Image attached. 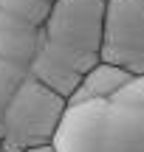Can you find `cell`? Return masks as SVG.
I'll return each mask as SVG.
<instances>
[{
	"label": "cell",
	"instance_id": "6da1fadb",
	"mask_svg": "<svg viewBox=\"0 0 144 152\" xmlns=\"http://www.w3.org/2000/svg\"><path fill=\"white\" fill-rule=\"evenodd\" d=\"M102 20L105 3L99 0H57L40 26V48L28 73L68 99L102 62Z\"/></svg>",
	"mask_w": 144,
	"mask_h": 152
},
{
	"label": "cell",
	"instance_id": "7a4b0ae2",
	"mask_svg": "<svg viewBox=\"0 0 144 152\" xmlns=\"http://www.w3.org/2000/svg\"><path fill=\"white\" fill-rule=\"evenodd\" d=\"M57 152H144V79L102 102L68 104L54 135Z\"/></svg>",
	"mask_w": 144,
	"mask_h": 152
},
{
	"label": "cell",
	"instance_id": "3957f363",
	"mask_svg": "<svg viewBox=\"0 0 144 152\" xmlns=\"http://www.w3.org/2000/svg\"><path fill=\"white\" fill-rule=\"evenodd\" d=\"M68 110V99L37 82L31 73L20 82L0 121L3 152H26L51 144Z\"/></svg>",
	"mask_w": 144,
	"mask_h": 152
},
{
	"label": "cell",
	"instance_id": "277c9868",
	"mask_svg": "<svg viewBox=\"0 0 144 152\" xmlns=\"http://www.w3.org/2000/svg\"><path fill=\"white\" fill-rule=\"evenodd\" d=\"M102 62L144 79V0H107L102 20Z\"/></svg>",
	"mask_w": 144,
	"mask_h": 152
},
{
	"label": "cell",
	"instance_id": "5b68a950",
	"mask_svg": "<svg viewBox=\"0 0 144 152\" xmlns=\"http://www.w3.org/2000/svg\"><path fill=\"white\" fill-rule=\"evenodd\" d=\"M40 48V26L0 11V59L11 65L28 68Z\"/></svg>",
	"mask_w": 144,
	"mask_h": 152
},
{
	"label": "cell",
	"instance_id": "8992f818",
	"mask_svg": "<svg viewBox=\"0 0 144 152\" xmlns=\"http://www.w3.org/2000/svg\"><path fill=\"white\" fill-rule=\"evenodd\" d=\"M130 82H133V76L124 71V68L99 62L96 68H90V71L79 79L76 90L68 96V104H85V102H102V99H110L113 93H119L122 87H127Z\"/></svg>",
	"mask_w": 144,
	"mask_h": 152
},
{
	"label": "cell",
	"instance_id": "52a82bcc",
	"mask_svg": "<svg viewBox=\"0 0 144 152\" xmlns=\"http://www.w3.org/2000/svg\"><path fill=\"white\" fill-rule=\"evenodd\" d=\"M54 3L57 0H0V11H9L31 26H43Z\"/></svg>",
	"mask_w": 144,
	"mask_h": 152
},
{
	"label": "cell",
	"instance_id": "ba28073f",
	"mask_svg": "<svg viewBox=\"0 0 144 152\" xmlns=\"http://www.w3.org/2000/svg\"><path fill=\"white\" fill-rule=\"evenodd\" d=\"M26 76H28V68H20V65H11V62L0 59V121H3V113L9 107L14 90L20 87V82Z\"/></svg>",
	"mask_w": 144,
	"mask_h": 152
},
{
	"label": "cell",
	"instance_id": "9c48e42d",
	"mask_svg": "<svg viewBox=\"0 0 144 152\" xmlns=\"http://www.w3.org/2000/svg\"><path fill=\"white\" fill-rule=\"evenodd\" d=\"M26 152H57V147H54V141H51V144H43V147H31Z\"/></svg>",
	"mask_w": 144,
	"mask_h": 152
},
{
	"label": "cell",
	"instance_id": "30bf717a",
	"mask_svg": "<svg viewBox=\"0 0 144 152\" xmlns=\"http://www.w3.org/2000/svg\"><path fill=\"white\" fill-rule=\"evenodd\" d=\"M99 3H107V0H99Z\"/></svg>",
	"mask_w": 144,
	"mask_h": 152
},
{
	"label": "cell",
	"instance_id": "8fae6325",
	"mask_svg": "<svg viewBox=\"0 0 144 152\" xmlns=\"http://www.w3.org/2000/svg\"><path fill=\"white\" fill-rule=\"evenodd\" d=\"M0 152H3V144H0Z\"/></svg>",
	"mask_w": 144,
	"mask_h": 152
}]
</instances>
